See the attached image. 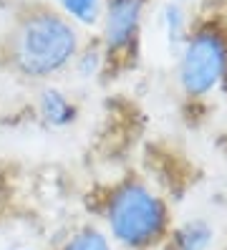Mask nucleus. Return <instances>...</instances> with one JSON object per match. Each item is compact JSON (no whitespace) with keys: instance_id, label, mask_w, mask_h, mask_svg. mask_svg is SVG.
<instances>
[{"instance_id":"nucleus-1","label":"nucleus","mask_w":227,"mask_h":250,"mask_svg":"<svg viewBox=\"0 0 227 250\" xmlns=\"http://www.w3.org/2000/svg\"><path fill=\"white\" fill-rule=\"evenodd\" d=\"M15 61L28 76H51L79 48L73 25L53 10H33L21 18L13 36Z\"/></svg>"},{"instance_id":"nucleus-2","label":"nucleus","mask_w":227,"mask_h":250,"mask_svg":"<svg viewBox=\"0 0 227 250\" xmlns=\"http://www.w3.org/2000/svg\"><path fill=\"white\" fill-rule=\"evenodd\" d=\"M166 225L164 202L142 182L121 185L109 200L111 235L129 248H144L162 238Z\"/></svg>"},{"instance_id":"nucleus-3","label":"nucleus","mask_w":227,"mask_h":250,"mask_svg":"<svg viewBox=\"0 0 227 250\" xmlns=\"http://www.w3.org/2000/svg\"><path fill=\"white\" fill-rule=\"evenodd\" d=\"M227 73V38L217 28H200L185 41L179 56V83L187 96H205Z\"/></svg>"},{"instance_id":"nucleus-4","label":"nucleus","mask_w":227,"mask_h":250,"mask_svg":"<svg viewBox=\"0 0 227 250\" xmlns=\"http://www.w3.org/2000/svg\"><path fill=\"white\" fill-rule=\"evenodd\" d=\"M144 0H109L103 18V36L109 48H124L139 31Z\"/></svg>"},{"instance_id":"nucleus-5","label":"nucleus","mask_w":227,"mask_h":250,"mask_svg":"<svg viewBox=\"0 0 227 250\" xmlns=\"http://www.w3.org/2000/svg\"><path fill=\"white\" fill-rule=\"evenodd\" d=\"M41 111H43L45 119H48L51 124H56V126L68 124L73 119V114H76L73 106L68 104V99L61 91H56V89H45L43 91V96H41Z\"/></svg>"},{"instance_id":"nucleus-6","label":"nucleus","mask_w":227,"mask_h":250,"mask_svg":"<svg viewBox=\"0 0 227 250\" xmlns=\"http://www.w3.org/2000/svg\"><path fill=\"white\" fill-rule=\"evenodd\" d=\"M212 243V230L205 223H187L174 235V250H207Z\"/></svg>"},{"instance_id":"nucleus-7","label":"nucleus","mask_w":227,"mask_h":250,"mask_svg":"<svg viewBox=\"0 0 227 250\" xmlns=\"http://www.w3.org/2000/svg\"><path fill=\"white\" fill-rule=\"evenodd\" d=\"M63 10L73 21H79L83 25H91L99 21V10H101V0H58Z\"/></svg>"},{"instance_id":"nucleus-8","label":"nucleus","mask_w":227,"mask_h":250,"mask_svg":"<svg viewBox=\"0 0 227 250\" xmlns=\"http://www.w3.org/2000/svg\"><path fill=\"white\" fill-rule=\"evenodd\" d=\"M63 250H111V245H109L103 232H99L94 228H86L79 235H73Z\"/></svg>"},{"instance_id":"nucleus-9","label":"nucleus","mask_w":227,"mask_h":250,"mask_svg":"<svg viewBox=\"0 0 227 250\" xmlns=\"http://www.w3.org/2000/svg\"><path fill=\"white\" fill-rule=\"evenodd\" d=\"M164 23H166V33H169V41H179L182 38V25H185V18H182V10L177 5H166L164 8Z\"/></svg>"}]
</instances>
